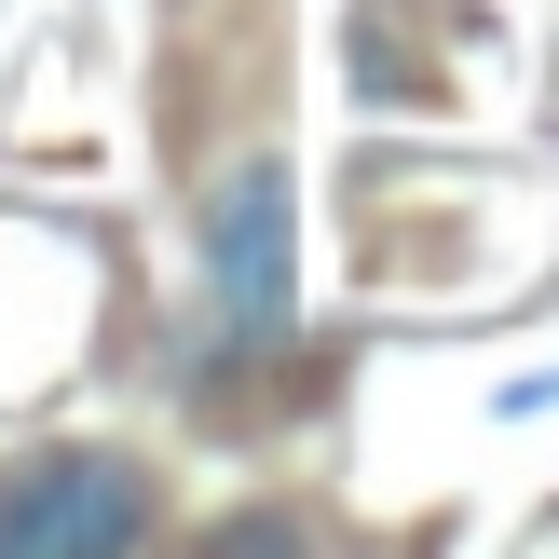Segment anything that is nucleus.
Masks as SVG:
<instances>
[{
  "label": "nucleus",
  "instance_id": "1",
  "mask_svg": "<svg viewBox=\"0 0 559 559\" xmlns=\"http://www.w3.org/2000/svg\"><path fill=\"white\" fill-rule=\"evenodd\" d=\"M205 300H218L233 355H273L300 328V218H287V164L273 151H246L205 191Z\"/></svg>",
  "mask_w": 559,
  "mask_h": 559
},
{
  "label": "nucleus",
  "instance_id": "2",
  "mask_svg": "<svg viewBox=\"0 0 559 559\" xmlns=\"http://www.w3.org/2000/svg\"><path fill=\"white\" fill-rule=\"evenodd\" d=\"M123 546H151V478L123 451L0 464V559H123Z\"/></svg>",
  "mask_w": 559,
  "mask_h": 559
}]
</instances>
